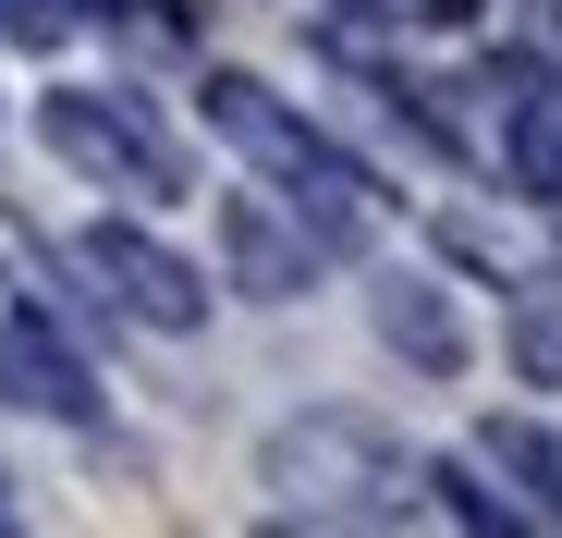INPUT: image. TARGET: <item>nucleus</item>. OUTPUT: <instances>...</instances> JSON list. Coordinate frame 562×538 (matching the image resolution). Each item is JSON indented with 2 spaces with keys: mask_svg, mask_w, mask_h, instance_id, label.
Masks as SVG:
<instances>
[{
  "mask_svg": "<svg viewBox=\"0 0 562 538\" xmlns=\"http://www.w3.org/2000/svg\"><path fill=\"white\" fill-rule=\"evenodd\" d=\"M209 123L269 171L281 197H294V221L318 233V245H380V221H392V197H380V171H367L355 147H330L306 111H281L257 74H209Z\"/></svg>",
  "mask_w": 562,
  "mask_h": 538,
  "instance_id": "1",
  "label": "nucleus"
},
{
  "mask_svg": "<svg viewBox=\"0 0 562 538\" xmlns=\"http://www.w3.org/2000/svg\"><path fill=\"white\" fill-rule=\"evenodd\" d=\"M269 490H281V514H318V526H404V514H416V466H404L367 416L281 428V440H269Z\"/></svg>",
  "mask_w": 562,
  "mask_h": 538,
  "instance_id": "2",
  "label": "nucleus"
},
{
  "mask_svg": "<svg viewBox=\"0 0 562 538\" xmlns=\"http://www.w3.org/2000/svg\"><path fill=\"white\" fill-rule=\"evenodd\" d=\"M37 135L86 171V184H111V197H183V147H171L135 99H111V86H49V99H37Z\"/></svg>",
  "mask_w": 562,
  "mask_h": 538,
  "instance_id": "3",
  "label": "nucleus"
},
{
  "mask_svg": "<svg viewBox=\"0 0 562 538\" xmlns=\"http://www.w3.org/2000/svg\"><path fill=\"white\" fill-rule=\"evenodd\" d=\"M74 257H86V282H99L123 318H147V330H196V318H209V282H196L171 245H147L135 221H99Z\"/></svg>",
  "mask_w": 562,
  "mask_h": 538,
  "instance_id": "4",
  "label": "nucleus"
},
{
  "mask_svg": "<svg viewBox=\"0 0 562 538\" xmlns=\"http://www.w3.org/2000/svg\"><path fill=\"white\" fill-rule=\"evenodd\" d=\"M502 86V159H514V197L526 209H562V99H550V49L526 37L514 61H490Z\"/></svg>",
  "mask_w": 562,
  "mask_h": 538,
  "instance_id": "5",
  "label": "nucleus"
},
{
  "mask_svg": "<svg viewBox=\"0 0 562 538\" xmlns=\"http://www.w3.org/2000/svg\"><path fill=\"white\" fill-rule=\"evenodd\" d=\"M0 392H13V404H37V416H99V380H86V355L61 343V318L49 306H13V318H0Z\"/></svg>",
  "mask_w": 562,
  "mask_h": 538,
  "instance_id": "6",
  "label": "nucleus"
},
{
  "mask_svg": "<svg viewBox=\"0 0 562 538\" xmlns=\"http://www.w3.org/2000/svg\"><path fill=\"white\" fill-rule=\"evenodd\" d=\"M221 245H233V282H245V294H306V269H318V233H306V221L281 233L269 197H233V209H221Z\"/></svg>",
  "mask_w": 562,
  "mask_h": 538,
  "instance_id": "7",
  "label": "nucleus"
},
{
  "mask_svg": "<svg viewBox=\"0 0 562 538\" xmlns=\"http://www.w3.org/2000/svg\"><path fill=\"white\" fill-rule=\"evenodd\" d=\"M380 343H392V355H416L428 380H452V368H464V318L440 306V282H416V269H392V282H380Z\"/></svg>",
  "mask_w": 562,
  "mask_h": 538,
  "instance_id": "8",
  "label": "nucleus"
},
{
  "mask_svg": "<svg viewBox=\"0 0 562 538\" xmlns=\"http://www.w3.org/2000/svg\"><path fill=\"white\" fill-rule=\"evenodd\" d=\"M477 466H502V478H514V502H526V514L550 526V490H562V453H550V428H538V416H490V428H477Z\"/></svg>",
  "mask_w": 562,
  "mask_h": 538,
  "instance_id": "9",
  "label": "nucleus"
},
{
  "mask_svg": "<svg viewBox=\"0 0 562 538\" xmlns=\"http://www.w3.org/2000/svg\"><path fill=\"white\" fill-rule=\"evenodd\" d=\"M416 490H440V514H452V526H490V538L514 526V538H538V514H526V502H502V490H477V466H416Z\"/></svg>",
  "mask_w": 562,
  "mask_h": 538,
  "instance_id": "10",
  "label": "nucleus"
},
{
  "mask_svg": "<svg viewBox=\"0 0 562 538\" xmlns=\"http://www.w3.org/2000/svg\"><path fill=\"white\" fill-rule=\"evenodd\" d=\"M514 355H526V392H550V380H562V330H550V282H526V294H514Z\"/></svg>",
  "mask_w": 562,
  "mask_h": 538,
  "instance_id": "11",
  "label": "nucleus"
},
{
  "mask_svg": "<svg viewBox=\"0 0 562 538\" xmlns=\"http://www.w3.org/2000/svg\"><path fill=\"white\" fill-rule=\"evenodd\" d=\"M0 37H13V49H61L74 37V0H0Z\"/></svg>",
  "mask_w": 562,
  "mask_h": 538,
  "instance_id": "12",
  "label": "nucleus"
},
{
  "mask_svg": "<svg viewBox=\"0 0 562 538\" xmlns=\"http://www.w3.org/2000/svg\"><path fill=\"white\" fill-rule=\"evenodd\" d=\"M330 13H342V25H380V13H404V0H330Z\"/></svg>",
  "mask_w": 562,
  "mask_h": 538,
  "instance_id": "13",
  "label": "nucleus"
},
{
  "mask_svg": "<svg viewBox=\"0 0 562 538\" xmlns=\"http://www.w3.org/2000/svg\"><path fill=\"white\" fill-rule=\"evenodd\" d=\"M0 526H13V490H0Z\"/></svg>",
  "mask_w": 562,
  "mask_h": 538,
  "instance_id": "14",
  "label": "nucleus"
}]
</instances>
